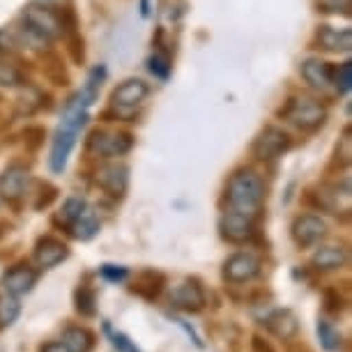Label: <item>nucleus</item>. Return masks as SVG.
Masks as SVG:
<instances>
[{"mask_svg": "<svg viewBox=\"0 0 352 352\" xmlns=\"http://www.w3.org/2000/svg\"><path fill=\"white\" fill-rule=\"evenodd\" d=\"M263 327L270 331L272 336L281 338L283 343L292 341L300 334V318L295 316V311L290 309H274L263 318Z\"/></svg>", "mask_w": 352, "mask_h": 352, "instance_id": "obj_14", "label": "nucleus"}, {"mask_svg": "<svg viewBox=\"0 0 352 352\" xmlns=\"http://www.w3.org/2000/svg\"><path fill=\"white\" fill-rule=\"evenodd\" d=\"M131 148H134V138L129 134H104V131H95L90 138V150L106 159L127 155Z\"/></svg>", "mask_w": 352, "mask_h": 352, "instance_id": "obj_15", "label": "nucleus"}, {"mask_svg": "<svg viewBox=\"0 0 352 352\" xmlns=\"http://www.w3.org/2000/svg\"><path fill=\"white\" fill-rule=\"evenodd\" d=\"M21 316V302L10 292H0V331H8Z\"/></svg>", "mask_w": 352, "mask_h": 352, "instance_id": "obj_24", "label": "nucleus"}, {"mask_svg": "<svg viewBox=\"0 0 352 352\" xmlns=\"http://www.w3.org/2000/svg\"><path fill=\"white\" fill-rule=\"evenodd\" d=\"M302 76L311 88L316 90H327L334 83V69L329 67V63L320 60V58H309L302 63Z\"/></svg>", "mask_w": 352, "mask_h": 352, "instance_id": "obj_18", "label": "nucleus"}, {"mask_svg": "<svg viewBox=\"0 0 352 352\" xmlns=\"http://www.w3.org/2000/svg\"><path fill=\"white\" fill-rule=\"evenodd\" d=\"M104 334L109 336L111 345H113V348H116L118 352H143L134 341H131V338H129L127 334H124V331L113 329V324H111L109 320H104Z\"/></svg>", "mask_w": 352, "mask_h": 352, "instance_id": "obj_28", "label": "nucleus"}, {"mask_svg": "<svg viewBox=\"0 0 352 352\" xmlns=\"http://www.w3.org/2000/svg\"><path fill=\"white\" fill-rule=\"evenodd\" d=\"M345 307H348V300L341 295V290L338 288H324L322 290V309H324V314H329V316H341Z\"/></svg>", "mask_w": 352, "mask_h": 352, "instance_id": "obj_29", "label": "nucleus"}, {"mask_svg": "<svg viewBox=\"0 0 352 352\" xmlns=\"http://www.w3.org/2000/svg\"><path fill=\"white\" fill-rule=\"evenodd\" d=\"M97 187L111 198H122L129 189V168L124 164H104L97 170Z\"/></svg>", "mask_w": 352, "mask_h": 352, "instance_id": "obj_11", "label": "nucleus"}, {"mask_svg": "<svg viewBox=\"0 0 352 352\" xmlns=\"http://www.w3.org/2000/svg\"><path fill=\"white\" fill-rule=\"evenodd\" d=\"M37 5H44V8H51V10H56V8H63V5H67V0H35Z\"/></svg>", "mask_w": 352, "mask_h": 352, "instance_id": "obj_41", "label": "nucleus"}, {"mask_svg": "<svg viewBox=\"0 0 352 352\" xmlns=\"http://www.w3.org/2000/svg\"><path fill=\"white\" fill-rule=\"evenodd\" d=\"M39 352H67V348L60 341H49L44 345H39Z\"/></svg>", "mask_w": 352, "mask_h": 352, "instance_id": "obj_40", "label": "nucleus"}, {"mask_svg": "<svg viewBox=\"0 0 352 352\" xmlns=\"http://www.w3.org/2000/svg\"><path fill=\"white\" fill-rule=\"evenodd\" d=\"M338 157H341V162L348 166L350 164V157H352V131L350 127L343 131V136H341V141H338Z\"/></svg>", "mask_w": 352, "mask_h": 352, "instance_id": "obj_36", "label": "nucleus"}, {"mask_svg": "<svg viewBox=\"0 0 352 352\" xmlns=\"http://www.w3.org/2000/svg\"><path fill=\"white\" fill-rule=\"evenodd\" d=\"M56 196H58V189L56 187H51V184H44L42 187V196L37 198V203H35V210H44V208H49V205L56 201Z\"/></svg>", "mask_w": 352, "mask_h": 352, "instance_id": "obj_37", "label": "nucleus"}, {"mask_svg": "<svg viewBox=\"0 0 352 352\" xmlns=\"http://www.w3.org/2000/svg\"><path fill=\"white\" fill-rule=\"evenodd\" d=\"M166 288V276L157 270H143L138 272L134 283H131V292L138 295L145 302H157Z\"/></svg>", "mask_w": 352, "mask_h": 352, "instance_id": "obj_17", "label": "nucleus"}, {"mask_svg": "<svg viewBox=\"0 0 352 352\" xmlns=\"http://www.w3.org/2000/svg\"><path fill=\"white\" fill-rule=\"evenodd\" d=\"M85 120H88V106L78 99V95L72 97V102L65 106L63 120L58 124L56 136H53L51 157H49V166L53 173H63L67 168L69 155L74 150L81 129L85 127Z\"/></svg>", "mask_w": 352, "mask_h": 352, "instance_id": "obj_1", "label": "nucleus"}, {"mask_svg": "<svg viewBox=\"0 0 352 352\" xmlns=\"http://www.w3.org/2000/svg\"><path fill=\"white\" fill-rule=\"evenodd\" d=\"M99 230H102V219H99L95 208H90V205H85V210L78 214L76 221L69 226L72 237L78 242H90Z\"/></svg>", "mask_w": 352, "mask_h": 352, "instance_id": "obj_21", "label": "nucleus"}, {"mask_svg": "<svg viewBox=\"0 0 352 352\" xmlns=\"http://www.w3.org/2000/svg\"><path fill=\"white\" fill-rule=\"evenodd\" d=\"M104 76H106V69L99 65V67H92L90 69V74L88 78H85V85H83V90L78 92V99L88 106L95 104L97 102V97H99V88H102V81H104Z\"/></svg>", "mask_w": 352, "mask_h": 352, "instance_id": "obj_27", "label": "nucleus"}, {"mask_svg": "<svg viewBox=\"0 0 352 352\" xmlns=\"http://www.w3.org/2000/svg\"><path fill=\"white\" fill-rule=\"evenodd\" d=\"M30 173L21 164H12L0 173V198L5 203H19L28 191Z\"/></svg>", "mask_w": 352, "mask_h": 352, "instance_id": "obj_10", "label": "nucleus"}, {"mask_svg": "<svg viewBox=\"0 0 352 352\" xmlns=\"http://www.w3.org/2000/svg\"><path fill=\"white\" fill-rule=\"evenodd\" d=\"M74 311L81 318L97 316V292L90 285H78L74 290Z\"/></svg>", "mask_w": 352, "mask_h": 352, "instance_id": "obj_26", "label": "nucleus"}, {"mask_svg": "<svg viewBox=\"0 0 352 352\" xmlns=\"http://www.w3.org/2000/svg\"><path fill=\"white\" fill-rule=\"evenodd\" d=\"M175 322H177V324H180V327H182L184 331H187V334H189V338H191V341H194V343H196V348H203V341H201V336H198V334H196V331H194V327H189V322H184V320H182V318H175Z\"/></svg>", "mask_w": 352, "mask_h": 352, "instance_id": "obj_39", "label": "nucleus"}, {"mask_svg": "<svg viewBox=\"0 0 352 352\" xmlns=\"http://www.w3.org/2000/svg\"><path fill=\"white\" fill-rule=\"evenodd\" d=\"M37 278H39V272L32 267L28 263H16L14 267H10L8 272L3 274V288L5 292L14 297H23L32 292V288L37 285Z\"/></svg>", "mask_w": 352, "mask_h": 352, "instance_id": "obj_13", "label": "nucleus"}, {"mask_svg": "<svg viewBox=\"0 0 352 352\" xmlns=\"http://www.w3.org/2000/svg\"><path fill=\"white\" fill-rule=\"evenodd\" d=\"M336 88L341 95H348L352 88V63H343L336 72Z\"/></svg>", "mask_w": 352, "mask_h": 352, "instance_id": "obj_34", "label": "nucleus"}, {"mask_svg": "<svg viewBox=\"0 0 352 352\" xmlns=\"http://www.w3.org/2000/svg\"><path fill=\"white\" fill-rule=\"evenodd\" d=\"M318 46L322 51H350L352 46V32L350 28H334V25H320L318 30Z\"/></svg>", "mask_w": 352, "mask_h": 352, "instance_id": "obj_20", "label": "nucleus"}, {"mask_svg": "<svg viewBox=\"0 0 352 352\" xmlns=\"http://www.w3.org/2000/svg\"><path fill=\"white\" fill-rule=\"evenodd\" d=\"M23 23V37L39 49V46L53 42V39L63 37L65 32V19L56 10L44 8V5L32 3L21 12Z\"/></svg>", "mask_w": 352, "mask_h": 352, "instance_id": "obj_3", "label": "nucleus"}, {"mask_svg": "<svg viewBox=\"0 0 352 352\" xmlns=\"http://www.w3.org/2000/svg\"><path fill=\"white\" fill-rule=\"evenodd\" d=\"M69 258V247L58 237H39L35 244V263L42 270H53Z\"/></svg>", "mask_w": 352, "mask_h": 352, "instance_id": "obj_16", "label": "nucleus"}, {"mask_svg": "<svg viewBox=\"0 0 352 352\" xmlns=\"http://www.w3.org/2000/svg\"><path fill=\"white\" fill-rule=\"evenodd\" d=\"M99 274H102L104 281H109V283H124L129 278V270L122 267V265H102V267H99Z\"/></svg>", "mask_w": 352, "mask_h": 352, "instance_id": "obj_31", "label": "nucleus"}, {"mask_svg": "<svg viewBox=\"0 0 352 352\" xmlns=\"http://www.w3.org/2000/svg\"><path fill=\"white\" fill-rule=\"evenodd\" d=\"M67 352H95L97 345V334L83 324H69L63 331V341H60Z\"/></svg>", "mask_w": 352, "mask_h": 352, "instance_id": "obj_19", "label": "nucleus"}, {"mask_svg": "<svg viewBox=\"0 0 352 352\" xmlns=\"http://www.w3.org/2000/svg\"><path fill=\"white\" fill-rule=\"evenodd\" d=\"M348 263V249L329 244V247H320L311 258V265L318 272H331V270H341Z\"/></svg>", "mask_w": 352, "mask_h": 352, "instance_id": "obj_22", "label": "nucleus"}, {"mask_svg": "<svg viewBox=\"0 0 352 352\" xmlns=\"http://www.w3.org/2000/svg\"><path fill=\"white\" fill-rule=\"evenodd\" d=\"M263 270V263L261 258L249 254V251H237L226 258L223 267H221V276L226 283H232V285H240V283H249L261 274Z\"/></svg>", "mask_w": 352, "mask_h": 352, "instance_id": "obj_6", "label": "nucleus"}, {"mask_svg": "<svg viewBox=\"0 0 352 352\" xmlns=\"http://www.w3.org/2000/svg\"><path fill=\"white\" fill-rule=\"evenodd\" d=\"M150 95V85L143 81V78H127L113 90L111 95V104L113 109H120V111H134L138 109L145 97Z\"/></svg>", "mask_w": 352, "mask_h": 352, "instance_id": "obj_12", "label": "nucleus"}, {"mask_svg": "<svg viewBox=\"0 0 352 352\" xmlns=\"http://www.w3.org/2000/svg\"><path fill=\"white\" fill-rule=\"evenodd\" d=\"M170 307L182 314H201L208 307V292H205L203 283L198 278H184L170 290L168 297Z\"/></svg>", "mask_w": 352, "mask_h": 352, "instance_id": "obj_5", "label": "nucleus"}, {"mask_svg": "<svg viewBox=\"0 0 352 352\" xmlns=\"http://www.w3.org/2000/svg\"><path fill=\"white\" fill-rule=\"evenodd\" d=\"M318 10L324 14H350L352 0H318Z\"/></svg>", "mask_w": 352, "mask_h": 352, "instance_id": "obj_32", "label": "nucleus"}, {"mask_svg": "<svg viewBox=\"0 0 352 352\" xmlns=\"http://www.w3.org/2000/svg\"><path fill=\"white\" fill-rule=\"evenodd\" d=\"M256 232L254 217L242 214V212L230 210L219 219V235L228 244H249L256 237Z\"/></svg>", "mask_w": 352, "mask_h": 352, "instance_id": "obj_8", "label": "nucleus"}, {"mask_svg": "<svg viewBox=\"0 0 352 352\" xmlns=\"http://www.w3.org/2000/svg\"><path fill=\"white\" fill-rule=\"evenodd\" d=\"M316 331H318V341H320V348L324 352H341L343 350V334L341 329L336 327L334 322H329L327 318H320L316 324Z\"/></svg>", "mask_w": 352, "mask_h": 352, "instance_id": "obj_23", "label": "nucleus"}, {"mask_svg": "<svg viewBox=\"0 0 352 352\" xmlns=\"http://www.w3.org/2000/svg\"><path fill=\"white\" fill-rule=\"evenodd\" d=\"M19 46H21V42H19V37L14 35V32L8 30V28L0 30V56H5V58L14 56V53L19 51Z\"/></svg>", "mask_w": 352, "mask_h": 352, "instance_id": "obj_33", "label": "nucleus"}, {"mask_svg": "<svg viewBox=\"0 0 352 352\" xmlns=\"http://www.w3.org/2000/svg\"><path fill=\"white\" fill-rule=\"evenodd\" d=\"M290 235L300 249H311L320 244L322 237L327 235V221L318 214H300L292 221Z\"/></svg>", "mask_w": 352, "mask_h": 352, "instance_id": "obj_9", "label": "nucleus"}, {"mask_svg": "<svg viewBox=\"0 0 352 352\" xmlns=\"http://www.w3.org/2000/svg\"><path fill=\"white\" fill-rule=\"evenodd\" d=\"M23 83V74L16 65H12L8 58L0 56V85L3 88H16Z\"/></svg>", "mask_w": 352, "mask_h": 352, "instance_id": "obj_30", "label": "nucleus"}, {"mask_svg": "<svg viewBox=\"0 0 352 352\" xmlns=\"http://www.w3.org/2000/svg\"><path fill=\"white\" fill-rule=\"evenodd\" d=\"M150 72L159 78H168V74H170L168 58H164L162 53H155V56L150 58Z\"/></svg>", "mask_w": 352, "mask_h": 352, "instance_id": "obj_35", "label": "nucleus"}, {"mask_svg": "<svg viewBox=\"0 0 352 352\" xmlns=\"http://www.w3.org/2000/svg\"><path fill=\"white\" fill-rule=\"evenodd\" d=\"M85 198H81V196H69L67 201L63 203V208H60V212H58L56 217H53V223L56 226H63V228H67L69 230V226L76 221L78 219V214L85 210Z\"/></svg>", "mask_w": 352, "mask_h": 352, "instance_id": "obj_25", "label": "nucleus"}, {"mask_svg": "<svg viewBox=\"0 0 352 352\" xmlns=\"http://www.w3.org/2000/svg\"><path fill=\"white\" fill-rule=\"evenodd\" d=\"M265 180L256 170L242 168L228 180L226 198H228L230 210L242 212V214L256 217L265 203Z\"/></svg>", "mask_w": 352, "mask_h": 352, "instance_id": "obj_2", "label": "nucleus"}, {"mask_svg": "<svg viewBox=\"0 0 352 352\" xmlns=\"http://www.w3.org/2000/svg\"><path fill=\"white\" fill-rule=\"evenodd\" d=\"M251 352H276V350L272 348L270 341H265L263 336L254 334V336H251Z\"/></svg>", "mask_w": 352, "mask_h": 352, "instance_id": "obj_38", "label": "nucleus"}, {"mask_svg": "<svg viewBox=\"0 0 352 352\" xmlns=\"http://www.w3.org/2000/svg\"><path fill=\"white\" fill-rule=\"evenodd\" d=\"M281 116L292 127L302 131H316L327 120V106L314 97H292L281 111Z\"/></svg>", "mask_w": 352, "mask_h": 352, "instance_id": "obj_4", "label": "nucleus"}, {"mask_svg": "<svg viewBox=\"0 0 352 352\" xmlns=\"http://www.w3.org/2000/svg\"><path fill=\"white\" fill-rule=\"evenodd\" d=\"M290 145L292 141H290L288 131H283L281 127H265L261 134L256 136L251 152H254V157L258 162H274V159H278L290 150Z\"/></svg>", "mask_w": 352, "mask_h": 352, "instance_id": "obj_7", "label": "nucleus"}]
</instances>
